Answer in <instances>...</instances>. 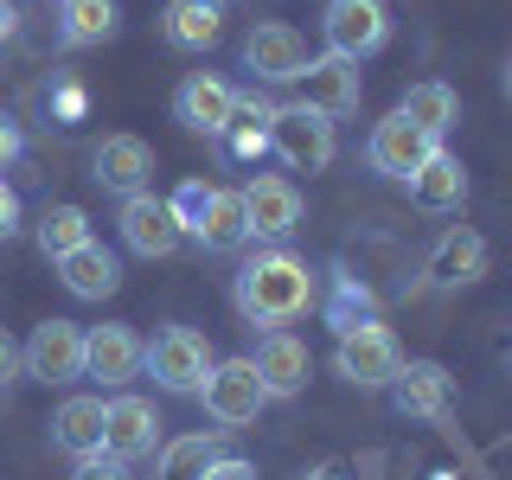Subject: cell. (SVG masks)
Listing matches in <instances>:
<instances>
[{"instance_id":"cell-1","label":"cell","mask_w":512,"mask_h":480,"mask_svg":"<svg viewBox=\"0 0 512 480\" xmlns=\"http://www.w3.org/2000/svg\"><path fill=\"white\" fill-rule=\"evenodd\" d=\"M231 301H237V314L250 320V327H295L301 314L314 308V269L301 263V256H288V250H256L237 263V276H231Z\"/></svg>"},{"instance_id":"cell-2","label":"cell","mask_w":512,"mask_h":480,"mask_svg":"<svg viewBox=\"0 0 512 480\" xmlns=\"http://www.w3.org/2000/svg\"><path fill=\"white\" fill-rule=\"evenodd\" d=\"M212 365L218 359H212V346H205L199 327H160L154 346L141 352V372L173 397H199V384L212 378Z\"/></svg>"},{"instance_id":"cell-3","label":"cell","mask_w":512,"mask_h":480,"mask_svg":"<svg viewBox=\"0 0 512 480\" xmlns=\"http://www.w3.org/2000/svg\"><path fill=\"white\" fill-rule=\"evenodd\" d=\"M333 148H340V141H333V122L314 116V109H301V103H282L276 122H269V154H276L288 173H327Z\"/></svg>"},{"instance_id":"cell-4","label":"cell","mask_w":512,"mask_h":480,"mask_svg":"<svg viewBox=\"0 0 512 480\" xmlns=\"http://www.w3.org/2000/svg\"><path fill=\"white\" fill-rule=\"evenodd\" d=\"M333 365H340V378L359 384V391H391V378L404 372V346H397V333L384 327V320H365V327L340 333Z\"/></svg>"},{"instance_id":"cell-5","label":"cell","mask_w":512,"mask_h":480,"mask_svg":"<svg viewBox=\"0 0 512 480\" xmlns=\"http://www.w3.org/2000/svg\"><path fill=\"white\" fill-rule=\"evenodd\" d=\"M320 32H327V52L333 58L359 64V58L384 52V39H391V7H384V0H327Z\"/></svg>"},{"instance_id":"cell-6","label":"cell","mask_w":512,"mask_h":480,"mask_svg":"<svg viewBox=\"0 0 512 480\" xmlns=\"http://www.w3.org/2000/svg\"><path fill=\"white\" fill-rule=\"evenodd\" d=\"M199 397H205V416H212V423H224V429L256 423V416H263V404H269V391H263V378H256L250 359H218L212 378L199 384Z\"/></svg>"},{"instance_id":"cell-7","label":"cell","mask_w":512,"mask_h":480,"mask_svg":"<svg viewBox=\"0 0 512 480\" xmlns=\"http://www.w3.org/2000/svg\"><path fill=\"white\" fill-rule=\"evenodd\" d=\"M308 39H301L288 20H256L244 32V71L256 84H295L301 71H308Z\"/></svg>"},{"instance_id":"cell-8","label":"cell","mask_w":512,"mask_h":480,"mask_svg":"<svg viewBox=\"0 0 512 480\" xmlns=\"http://www.w3.org/2000/svg\"><path fill=\"white\" fill-rule=\"evenodd\" d=\"M359 96H365V84H359V64L352 58H308V71L295 77V103L301 109H314V116H327V122H346L352 109H359Z\"/></svg>"},{"instance_id":"cell-9","label":"cell","mask_w":512,"mask_h":480,"mask_svg":"<svg viewBox=\"0 0 512 480\" xmlns=\"http://www.w3.org/2000/svg\"><path fill=\"white\" fill-rule=\"evenodd\" d=\"M436 148H442L436 135H423V128H416L404 109H391V116H384L372 135H365V167L384 173V180H410V173L423 167Z\"/></svg>"},{"instance_id":"cell-10","label":"cell","mask_w":512,"mask_h":480,"mask_svg":"<svg viewBox=\"0 0 512 480\" xmlns=\"http://www.w3.org/2000/svg\"><path fill=\"white\" fill-rule=\"evenodd\" d=\"M20 352H26V378H39V384H77L84 378V327L77 320H58V314L39 320Z\"/></svg>"},{"instance_id":"cell-11","label":"cell","mask_w":512,"mask_h":480,"mask_svg":"<svg viewBox=\"0 0 512 480\" xmlns=\"http://www.w3.org/2000/svg\"><path fill=\"white\" fill-rule=\"evenodd\" d=\"M141 340L128 320H103V327H84V378H103L109 391H122L128 378H141Z\"/></svg>"},{"instance_id":"cell-12","label":"cell","mask_w":512,"mask_h":480,"mask_svg":"<svg viewBox=\"0 0 512 480\" xmlns=\"http://www.w3.org/2000/svg\"><path fill=\"white\" fill-rule=\"evenodd\" d=\"M250 365H256V378H263L269 397H301V391H308V378H314V352H308V340H295L288 327H269L263 340H256Z\"/></svg>"},{"instance_id":"cell-13","label":"cell","mask_w":512,"mask_h":480,"mask_svg":"<svg viewBox=\"0 0 512 480\" xmlns=\"http://www.w3.org/2000/svg\"><path fill=\"white\" fill-rule=\"evenodd\" d=\"M90 180L116 199H135L154 186V148L141 135H103V148L90 154Z\"/></svg>"},{"instance_id":"cell-14","label":"cell","mask_w":512,"mask_h":480,"mask_svg":"<svg viewBox=\"0 0 512 480\" xmlns=\"http://www.w3.org/2000/svg\"><path fill=\"white\" fill-rule=\"evenodd\" d=\"M173 116H180L192 135H231L237 122V90L212 71H192L180 90H173Z\"/></svg>"},{"instance_id":"cell-15","label":"cell","mask_w":512,"mask_h":480,"mask_svg":"<svg viewBox=\"0 0 512 480\" xmlns=\"http://www.w3.org/2000/svg\"><path fill=\"white\" fill-rule=\"evenodd\" d=\"M423 276L429 288H468L487 276V237L474 231V224H448L436 237V250L423 256Z\"/></svg>"},{"instance_id":"cell-16","label":"cell","mask_w":512,"mask_h":480,"mask_svg":"<svg viewBox=\"0 0 512 480\" xmlns=\"http://www.w3.org/2000/svg\"><path fill=\"white\" fill-rule=\"evenodd\" d=\"M116 224H122V244L135 250V256H173V250H180V224H173L167 199H160L154 186L135 192V199H122Z\"/></svg>"},{"instance_id":"cell-17","label":"cell","mask_w":512,"mask_h":480,"mask_svg":"<svg viewBox=\"0 0 512 480\" xmlns=\"http://www.w3.org/2000/svg\"><path fill=\"white\" fill-rule=\"evenodd\" d=\"M244 212H250V237H288L301 224V186L288 173H256L244 186Z\"/></svg>"},{"instance_id":"cell-18","label":"cell","mask_w":512,"mask_h":480,"mask_svg":"<svg viewBox=\"0 0 512 480\" xmlns=\"http://www.w3.org/2000/svg\"><path fill=\"white\" fill-rule=\"evenodd\" d=\"M160 429H167V423H160V410L148 404V397H128V391L109 397V436H103V448L116 461L154 455V448H160Z\"/></svg>"},{"instance_id":"cell-19","label":"cell","mask_w":512,"mask_h":480,"mask_svg":"<svg viewBox=\"0 0 512 480\" xmlns=\"http://www.w3.org/2000/svg\"><path fill=\"white\" fill-rule=\"evenodd\" d=\"M404 186H410L416 212H461V205H468V167H461V154H448V148L429 154Z\"/></svg>"},{"instance_id":"cell-20","label":"cell","mask_w":512,"mask_h":480,"mask_svg":"<svg viewBox=\"0 0 512 480\" xmlns=\"http://www.w3.org/2000/svg\"><path fill=\"white\" fill-rule=\"evenodd\" d=\"M391 404L404 416H448L455 404V378L436 359H404V372L391 378Z\"/></svg>"},{"instance_id":"cell-21","label":"cell","mask_w":512,"mask_h":480,"mask_svg":"<svg viewBox=\"0 0 512 480\" xmlns=\"http://www.w3.org/2000/svg\"><path fill=\"white\" fill-rule=\"evenodd\" d=\"M103 436H109V404H103V397H64V404H58L52 442H58L71 461L103 455Z\"/></svg>"},{"instance_id":"cell-22","label":"cell","mask_w":512,"mask_h":480,"mask_svg":"<svg viewBox=\"0 0 512 480\" xmlns=\"http://www.w3.org/2000/svg\"><path fill=\"white\" fill-rule=\"evenodd\" d=\"M58 282L71 288L77 301H109L122 288V263H116V250H103L90 237V244H77L71 256H58Z\"/></svg>"},{"instance_id":"cell-23","label":"cell","mask_w":512,"mask_h":480,"mask_svg":"<svg viewBox=\"0 0 512 480\" xmlns=\"http://www.w3.org/2000/svg\"><path fill=\"white\" fill-rule=\"evenodd\" d=\"M218 32H224L218 0H167V13H160V39H167L173 52H212Z\"/></svg>"},{"instance_id":"cell-24","label":"cell","mask_w":512,"mask_h":480,"mask_svg":"<svg viewBox=\"0 0 512 480\" xmlns=\"http://www.w3.org/2000/svg\"><path fill=\"white\" fill-rule=\"evenodd\" d=\"M122 7L116 0H58V45L64 52H84V45L116 39Z\"/></svg>"},{"instance_id":"cell-25","label":"cell","mask_w":512,"mask_h":480,"mask_svg":"<svg viewBox=\"0 0 512 480\" xmlns=\"http://www.w3.org/2000/svg\"><path fill=\"white\" fill-rule=\"evenodd\" d=\"M397 109H404V116H410L416 128H423V135H436V141H442L448 128L461 122V96L448 90L442 77H423V84H410V90H404V103H397Z\"/></svg>"},{"instance_id":"cell-26","label":"cell","mask_w":512,"mask_h":480,"mask_svg":"<svg viewBox=\"0 0 512 480\" xmlns=\"http://www.w3.org/2000/svg\"><path fill=\"white\" fill-rule=\"evenodd\" d=\"M199 244L205 250H244L250 244V212H244V192H212V212H205V224H199Z\"/></svg>"},{"instance_id":"cell-27","label":"cell","mask_w":512,"mask_h":480,"mask_svg":"<svg viewBox=\"0 0 512 480\" xmlns=\"http://www.w3.org/2000/svg\"><path fill=\"white\" fill-rule=\"evenodd\" d=\"M276 109L282 103H269V96H256V90L237 96V122H231V135H224L237 160H263L269 154V122H276Z\"/></svg>"},{"instance_id":"cell-28","label":"cell","mask_w":512,"mask_h":480,"mask_svg":"<svg viewBox=\"0 0 512 480\" xmlns=\"http://www.w3.org/2000/svg\"><path fill=\"white\" fill-rule=\"evenodd\" d=\"M32 237H39V250L58 263V256H71L77 244H90V212L84 205H45L39 224H32Z\"/></svg>"},{"instance_id":"cell-29","label":"cell","mask_w":512,"mask_h":480,"mask_svg":"<svg viewBox=\"0 0 512 480\" xmlns=\"http://www.w3.org/2000/svg\"><path fill=\"white\" fill-rule=\"evenodd\" d=\"M218 455H224V429H212V436H186V442H173L167 455H160L154 480H199Z\"/></svg>"},{"instance_id":"cell-30","label":"cell","mask_w":512,"mask_h":480,"mask_svg":"<svg viewBox=\"0 0 512 480\" xmlns=\"http://www.w3.org/2000/svg\"><path fill=\"white\" fill-rule=\"evenodd\" d=\"M320 314H327L333 333H352V327H365V320H378V301H372V288L359 276H340V288H333V301Z\"/></svg>"},{"instance_id":"cell-31","label":"cell","mask_w":512,"mask_h":480,"mask_svg":"<svg viewBox=\"0 0 512 480\" xmlns=\"http://www.w3.org/2000/svg\"><path fill=\"white\" fill-rule=\"evenodd\" d=\"M212 192H218V186H205V180H180V192L167 199V212H173V224H180V237H199L205 212H212Z\"/></svg>"},{"instance_id":"cell-32","label":"cell","mask_w":512,"mask_h":480,"mask_svg":"<svg viewBox=\"0 0 512 480\" xmlns=\"http://www.w3.org/2000/svg\"><path fill=\"white\" fill-rule=\"evenodd\" d=\"M71 480H135V468H128V461H116V455L103 448V455H84V461H77Z\"/></svg>"},{"instance_id":"cell-33","label":"cell","mask_w":512,"mask_h":480,"mask_svg":"<svg viewBox=\"0 0 512 480\" xmlns=\"http://www.w3.org/2000/svg\"><path fill=\"white\" fill-rule=\"evenodd\" d=\"M13 378H26V352H20V340H13L7 327H0V391H7Z\"/></svg>"},{"instance_id":"cell-34","label":"cell","mask_w":512,"mask_h":480,"mask_svg":"<svg viewBox=\"0 0 512 480\" xmlns=\"http://www.w3.org/2000/svg\"><path fill=\"white\" fill-rule=\"evenodd\" d=\"M199 480H263V474H256V461H237V455H218V461H212V468H205Z\"/></svg>"},{"instance_id":"cell-35","label":"cell","mask_w":512,"mask_h":480,"mask_svg":"<svg viewBox=\"0 0 512 480\" xmlns=\"http://www.w3.org/2000/svg\"><path fill=\"white\" fill-rule=\"evenodd\" d=\"M20 148H26V135H20V122L7 116V109H0V167H13V160H20Z\"/></svg>"},{"instance_id":"cell-36","label":"cell","mask_w":512,"mask_h":480,"mask_svg":"<svg viewBox=\"0 0 512 480\" xmlns=\"http://www.w3.org/2000/svg\"><path fill=\"white\" fill-rule=\"evenodd\" d=\"M13 231H20V192H13L7 180H0V244H7Z\"/></svg>"},{"instance_id":"cell-37","label":"cell","mask_w":512,"mask_h":480,"mask_svg":"<svg viewBox=\"0 0 512 480\" xmlns=\"http://www.w3.org/2000/svg\"><path fill=\"white\" fill-rule=\"evenodd\" d=\"M13 32H20V7H13V0H0V45H7Z\"/></svg>"},{"instance_id":"cell-38","label":"cell","mask_w":512,"mask_h":480,"mask_svg":"<svg viewBox=\"0 0 512 480\" xmlns=\"http://www.w3.org/2000/svg\"><path fill=\"white\" fill-rule=\"evenodd\" d=\"M308 480H346V474H340V468H314Z\"/></svg>"},{"instance_id":"cell-39","label":"cell","mask_w":512,"mask_h":480,"mask_svg":"<svg viewBox=\"0 0 512 480\" xmlns=\"http://www.w3.org/2000/svg\"><path fill=\"white\" fill-rule=\"evenodd\" d=\"M506 96H512V58H506Z\"/></svg>"},{"instance_id":"cell-40","label":"cell","mask_w":512,"mask_h":480,"mask_svg":"<svg viewBox=\"0 0 512 480\" xmlns=\"http://www.w3.org/2000/svg\"><path fill=\"white\" fill-rule=\"evenodd\" d=\"M218 7H231V0H218Z\"/></svg>"},{"instance_id":"cell-41","label":"cell","mask_w":512,"mask_h":480,"mask_svg":"<svg viewBox=\"0 0 512 480\" xmlns=\"http://www.w3.org/2000/svg\"><path fill=\"white\" fill-rule=\"evenodd\" d=\"M436 480H448V474H436Z\"/></svg>"}]
</instances>
